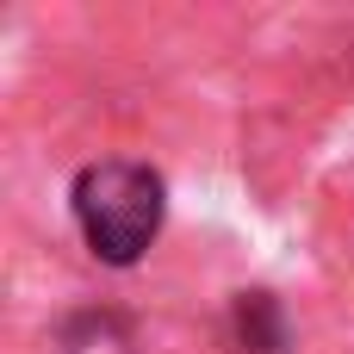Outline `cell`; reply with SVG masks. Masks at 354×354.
Here are the masks:
<instances>
[{
	"label": "cell",
	"instance_id": "obj_1",
	"mask_svg": "<svg viewBox=\"0 0 354 354\" xmlns=\"http://www.w3.org/2000/svg\"><path fill=\"white\" fill-rule=\"evenodd\" d=\"M75 224L87 236V249L106 261V268H131L143 261V249L162 236V212H168V193H162V174L149 162H93L75 174Z\"/></svg>",
	"mask_w": 354,
	"mask_h": 354
},
{
	"label": "cell",
	"instance_id": "obj_2",
	"mask_svg": "<svg viewBox=\"0 0 354 354\" xmlns=\"http://www.w3.org/2000/svg\"><path fill=\"white\" fill-rule=\"evenodd\" d=\"M230 336L243 354H286V311L274 292H236L230 299Z\"/></svg>",
	"mask_w": 354,
	"mask_h": 354
}]
</instances>
